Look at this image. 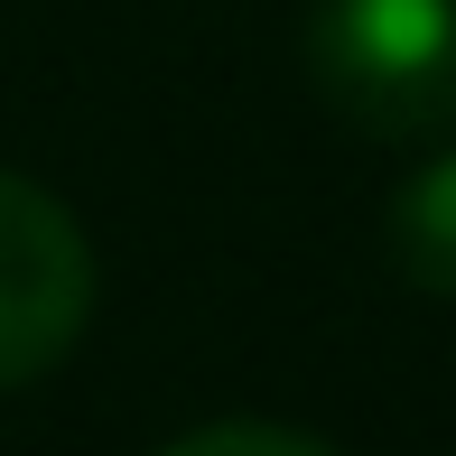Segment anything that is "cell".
<instances>
[{"mask_svg":"<svg viewBox=\"0 0 456 456\" xmlns=\"http://www.w3.org/2000/svg\"><path fill=\"white\" fill-rule=\"evenodd\" d=\"M307 85L372 140L456 131V0H317Z\"/></svg>","mask_w":456,"mask_h":456,"instance_id":"cell-1","label":"cell"},{"mask_svg":"<svg viewBox=\"0 0 456 456\" xmlns=\"http://www.w3.org/2000/svg\"><path fill=\"white\" fill-rule=\"evenodd\" d=\"M94 242L37 177L0 168V391L37 382L94 326Z\"/></svg>","mask_w":456,"mask_h":456,"instance_id":"cell-2","label":"cell"},{"mask_svg":"<svg viewBox=\"0 0 456 456\" xmlns=\"http://www.w3.org/2000/svg\"><path fill=\"white\" fill-rule=\"evenodd\" d=\"M159 456H336V447L307 438V428H271V419H215V428L168 438Z\"/></svg>","mask_w":456,"mask_h":456,"instance_id":"cell-4","label":"cell"},{"mask_svg":"<svg viewBox=\"0 0 456 456\" xmlns=\"http://www.w3.org/2000/svg\"><path fill=\"white\" fill-rule=\"evenodd\" d=\"M382 252H391V271H401L410 289L456 298V150L419 159V168L391 186V205H382Z\"/></svg>","mask_w":456,"mask_h":456,"instance_id":"cell-3","label":"cell"}]
</instances>
